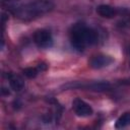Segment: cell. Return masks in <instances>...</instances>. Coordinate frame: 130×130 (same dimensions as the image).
<instances>
[{"label": "cell", "instance_id": "1", "mask_svg": "<svg viewBox=\"0 0 130 130\" xmlns=\"http://www.w3.org/2000/svg\"><path fill=\"white\" fill-rule=\"evenodd\" d=\"M54 7L55 4L52 0H31L15 7L13 9V14L21 20L29 21L46 15L51 12Z\"/></svg>", "mask_w": 130, "mask_h": 130}, {"label": "cell", "instance_id": "2", "mask_svg": "<svg viewBox=\"0 0 130 130\" xmlns=\"http://www.w3.org/2000/svg\"><path fill=\"white\" fill-rule=\"evenodd\" d=\"M99 42V35L93 28L83 23L75 24L70 31L71 46L77 51H83L88 46H93Z\"/></svg>", "mask_w": 130, "mask_h": 130}, {"label": "cell", "instance_id": "3", "mask_svg": "<svg viewBox=\"0 0 130 130\" xmlns=\"http://www.w3.org/2000/svg\"><path fill=\"white\" fill-rule=\"evenodd\" d=\"M111 87L109 81H87V82H80V81H73L62 85L64 89H86V90H93V91H104Z\"/></svg>", "mask_w": 130, "mask_h": 130}, {"label": "cell", "instance_id": "4", "mask_svg": "<svg viewBox=\"0 0 130 130\" xmlns=\"http://www.w3.org/2000/svg\"><path fill=\"white\" fill-rule=\"evenodd\" d=\"M34 42L39 48H42V49H47L52 47L53 37L51 31L45 28L36 30L34 34Z\"/></svg>", "mask_w": 130, "mask_h": 130}, {"label": "cell", "instance_id": "5", "mask_svg": "<svg viewBox=\"0 0 130 130\" xmlns=\"http://www.w3.org/2000/svg\"><path fill=\"white\" fill-rule=\"evenodd\" d=\"M72 109H73L74 113L79 117H88L93 114L92 108L81 99H75L73 101Z\"/></svg>", "mask_w": 130, "mask_h": 130}, {"label": "cell", "instance_id": "6", "mask_svg": "<svg viewBox=\"0 0 130 130\" xmlns=\"http://www.w3.org/2000/svg\"><path fill=\"white\" fill-rule=\"evenodd\" d=\"M113 58L107 55H103V54H99L95 56H92L89 60V66L93 69H101L104 67L109 66L111 63H113Z\"/></svg>", "mask_w": 130, "mask_h": 130}, {"label": "cell", "instance_id": "7", "mask_svg": "<svg viewBox=\"0 0 130 130\" xmlns=\"http://www.w3.org/2000/svg\"><path fill=\"white\" fill-rule=\"evenodd\" d=\"M8 79H9V85L11 89L14 91H20L24 87V81L19 77L14 74H8Z\"/></svg>", "mask_w": 130, "mask_h": 130}, {"label": "cell", "instance_id": "8", "mask_svg": "<svg viewBox=\"0 0 130 130\" xmlns=\"http://www.w3.org/2000/svg\"><path fill=\"white\" fill-rule=\"evenodd\" d=\"M96 12L98 14H100L102 17H105V18H112L116 15L115 8H113L110 5H106V4L99 5L96 7Z\"/></svg>", "mask_w": 130, "mask_h": 130}, {"label": "cell", "instance_id": "9", "mask_svg": "<svg viewBox=\"0 0 130 130\" xmlns=\"http://www.w3.org/2000/svg\"><path fill=\"white\" fill-rule=\"evenodd\" d=\"M128 125H130V112H126L124 113L122 116H120L116 123H115V128L117 129H121V128H125Z\"/></svg>", "mask_w": 130, "mask_h": 130}, {"label": "cell", "instance_id": "10", "mask_svg": "<svg viewBox=\"0 0 130 130\" xmlns=\"http://www.w3.org/2000/svg\"><path fill=\"white\" fill-rule=\"evenodd\" d=\"M39 71H40V70L38 69V67H37V68H35V67H27V68H24V69L22 70V73H23V75L26 76L27 78H35V77L38 75Z\"/></svg>", "mask_w": 130, "mask_h": 130}]
</instances>
